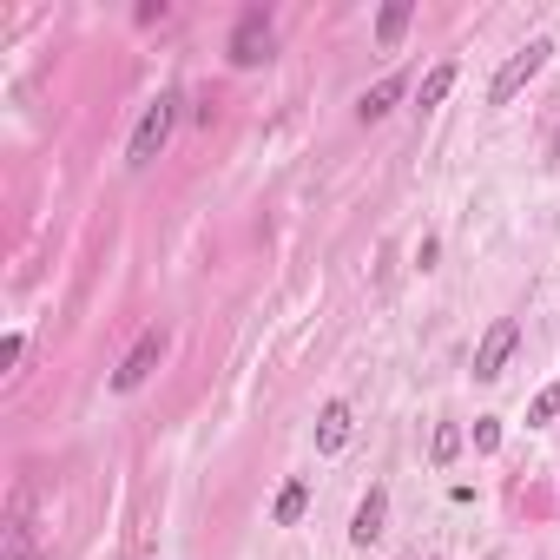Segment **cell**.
<instances>
[{
  "label": "cell",
  "instance_id": "15",
  "mask_svg": "<svg viewBox=\"0 0 560 560\" xmlns=\"http://www.w3.org/2000/svg\"><path fill=\"white\" fill-rule=\"evenodd\" d=\"M495 448H501V422L481 416V422H475V455H495Z\"/></svg>",
  "mask_w": 560,
  "mask_h": 560
},
{
  "label": "cell",
  "instance_id": "2",
  "mask_svg": "<svg viewBox=\"0 0 560 560\" xmlns=\"http://www.w3.org/2000/svg\"><path fill=\"white\" fill-rule=\"evenodd\" d=\"M547 53H554V40H528V47H521V53H514V60H508V66H501V73H495V86H488V99H495V106H508V99H514V93H521V86H528L534 73H541V66H547Z\"/></svg>",
  "mask_w": 560,
  "mask_h": 560
},
{
  "label": "cell",
  "instance_id": "13",
  "mask_svg": "<svg viewBox=\"0 0 560 560\" xmlns=\"http://www.w3.org/2000/svg\"><path fill=\"white\" fill-rule=\"evenodd\" d=\"M448 86H455V60H442V66L429 73V80H422L416 106H422V112H429V106H442V99H448Z\"/></svg>",
  "mask_w": 560,
  "mask_h": 560
},
{
  "label": "cell",
  "instance_id": "12",
  "mask_svg": "<svg viewBox=\"0 0 560 560\" xmlns=\"http://www.w3.org/2000/svg\"><path fill=\"white\" fill-rule=\"evenodd\" d=\"M455 455H462V429H455V422H435V435H429V462L448 468Z\"/></svg>",
  "mask_w": 560,
  "mask_h": 560
},
{
  "label": "cell",
  "instance_id": "3",
  "mask_svg": "<svg viewBox=\"0 0 560 560\" xmlns=\"http://www.w3.org/2000/svg\"><path fill=\"white\" fill-rule=\"evenodd\" d=\"M264 60H271V14L244 7L238 33H231V66H264Z\"/></svg>",
  "mask_w": 560,
  "mask_h": 560
},
{
  "label": "cell",
  "instance_id": "4",
  "mask_svg": "<svg viewBox=\"0 0 560 560\" xmlns=\"http://www.w3.org/2000/svg\"><path fill=\"white\" fill-rule=\"evenodd\" d=\"M159 356H165V330H145L139 343H132L126 356H119V369H112V389L126 396V389H139L152 369H159Z\"/></svg>",
  "mask_w": 560,
  "mask_h": 560
},
{
  "label": "cell",
  "instance_id": "11",
  "mask_svg": "<svg viewBox=\"0 0 560 560\" xmlns=\"http://www.w3.org/2000/svg\"><path fill=\"white\" fill-rule=\"evenodd\" d=\"M304 508H310V488H304V481H290V488H284V495H277V528H297V521H304Z\"/></svg>",
  "mask_w": 560,
  "mask_h": 560
},
{
  "label": "cell",
  "instance_id": "9",
  "mask_svg": "<svg viewBox=\"0 0 560 560\" xmlns=\"http://www.w3.org/2000/svg\"><path fill=\"white\" fill-rule=\"evenodd\" d=\"M402 93H409V80H402V73H389V80H376V86H369L363 99H356V119H383V112L396 106Z\"/></svg>",
  "mask_w": 560,
  "mask_h": 560
},
{
  "label": "cell",
  "instance_id": "1",
  "mask_svg": "<svg viewBox=\"0 0 560 560\" xmlns=\"http://www.w3.org/2000/svg\"><path fill=\"white\" fill-rule=\"evenodd\" d=\"M178 126V93H159L152 106H145V119L132 126V145H126V165H152L165 152V139H172Z\"/></svg>",
  "mask_w": 560,
  "mask_h": 560
},
{
  "label": "cell",
  "instance_id": "10",
  "mask_svg": "<svg viewBox=\"0 0 560 560\" xmlns=\"http://www.w3.org/2000/svg\"><path fill=\"white\" fill-rule=\"evenodd\" d=\"M7 560H40L33 528H27V495H14V514H7Z\"/></svg>",
  "mask_w": 560,
  "mask_h": 560
},
{
  "label": "cell",
  "instance_id": "14",
  "mask_svg": "<svg viewBox=\"0 0 560 560\" xmlns=\"http://www.w3.org/2000/svg\"><path fill=\"white\" fill-rule=\"evenodd\" d=\"M554 416H560V383H547L541 396L528 402V422H534V429H547V422H554Z\"/></svg>",
  "mask_w": 560,
  "mask_h": 560
},
{
  "label": "cell",
  "instance_id": "7",
  "mask_svg": "<svg viewBox=\"0 0 560 560\" xmlns=\"http://www.w3.org/2000/svg\"><path fill=\"white\" fill-rule=\"evenodd\" d=\"M343 442H350V402H323V416H317V455H336Z\"/></svg>",
  "mask_w": 560,
  "mask_h": 560
},
{
  "label": "cell",
  "instance_id": "8",
  "mask_svg": "<svg viewBox=\"0 0 560 560\" xmlns=\"http://www.w3.org/2000/svg\"><path fill=\"white\" fill-rule=\"evenodd\" d=\"M409 20H416V0H389L383 14H376V47L396 53V40L409 33Z\"/></svg>",
  "mask_w": 560,
  "mask_h": 560
},
{
  "label": "cell",
  "instance_id": "6",
  "mask_svg": "<svg viewBox=\"0 0 560 560\" xmlns=\"http://www.w3.org/2000/svg\"><path fill=\"white\" fill-rule=\"evenodd\" d=\"M383 521H389V495H383V488H369V495L356 501L350 541H356V547H369V541H376V534H383Z\"/></svg>",
  "mask_w": 560,
  "mask_h": 560
},
{
  "label": "cell",
  "instance_id": "5",
  "mask_svg": "<svg viewBox=\"0 0 560 560\" xmlns=\"http://www.w3.org/2000/svg\"><path fill=\"white\" fill-rule=\"evenodd\" d=\"M514 343H521V323L514 317H501L495 330L481 336V350H475V383H495L501 369H508V356H514Z\"/></svg>",
  "mask_w": 560,
  "mask_h": 560
}]
</instances>
